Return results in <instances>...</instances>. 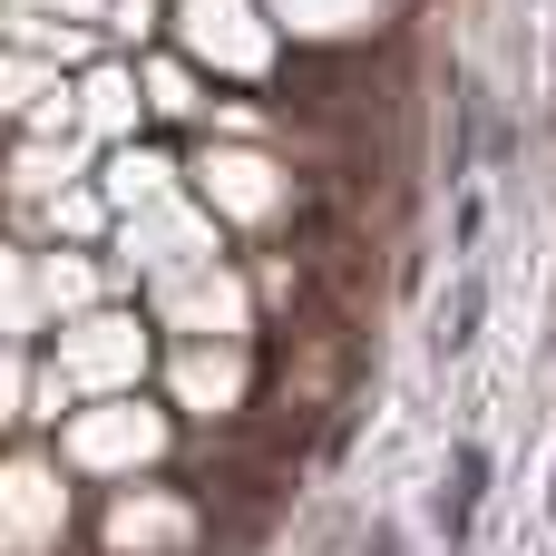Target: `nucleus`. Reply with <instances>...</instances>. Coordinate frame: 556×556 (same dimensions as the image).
Returning a JSON list of instances; mask_svg holds the SVG:
<instances>
[{"label": "nucleus", "instance_id": "nucleus-6", "mask_svg": "<svg viewBox=\"0 0 556 556\" xmlns=\"http://www.w3.org/2000/svg\"><path fill=\"white\" fill-rule=\"evenodd\" d=\"M59 450H68L78 469H108V459H156V450H166V420H147V401L127 391V401L78 410V420L59 430Z\"/></svg>", "mask_w": 556, "mask_h": 556}, {"label": "nucleus", "instance_id": "nucleus-16", "mask_svg": "<svg viewBox=\"0 0 556 556\" xmlns=\"http://www.w3.org/2000/svg\"><path fill=\"white\" fill-rule=\"evenodd\" d=\"M547 518H556V489H547Z\"/></svg>", "mask_w": 556, "mask_h": 556}, {"label": "nucleus", "instance_id": "nucleus-10", "mask_svg": "<svg viewBox=\"0 0 556 556\" xmlns=\"http://www.w3.org/2000/svg\"><path fill=\"white\" fill-rule=\"evenodd\" d=\"M137 88H147V108H156V117H205V88H195V68H176V59H147V68H137Z\"/></svg>", "mask_w": 556, "mask_h": 556}, {"label": "nucleus", "instance_id": "nucleus-11", "mask_svg": "<svg viewBox=\"0 0 556 556\" xmlns=\"http://www.w3.org/2000/svg\"><path fill=\"white\" fill-rule=\"evenodd\" d=\"M479 313H489V283L459 274V283L440 293V352H469V342H479Z\"/></svg>", "mask_w": 556, "mask_h": 556}, {"label": "nucleus", "instance_id": "nucleus-15", "mask_svg": "<svg viewBox=\"0 0 556 556\" xmlns=\"http://www.w3.org/2000/svg\"><path fill=\"white\" fill-rule=\"evenodd\" d=\"M362 556H401V538H391V528H371V547H362Z\"/></svg>", "mask_w": 556, "mask_h": 556}, {"label": "nucleus", "instance_id": "nucleus-2", "mask_svg": "<svg viewBox=\"0 0 556 556\" xmlns=\"http://www.w3.org/2000/svg\"><path fill=\"white\" fill-rule=\"evenodd\" d=\"M68 538V489L49 459H10L0 469V556H59Z\"/></svg>", "mask_w": 556, "mask_h": 556}, {"label": "nucleus", "instance_id": "nucleus-5", "mask_svg": "<svg viewBox=\"0 0 556 556\" xmlns=\"http://www.w3.org/2000/svg\"><path fill=\"white\" fill-rule=\"evenodd\" d=\"M176 39H186L195 59L235 68V78L274 68V29H264V10H254V0H176Z\"/></svg>", "mask_w": 556, "mask_h": 556}, {"label": "nucleus", "instance_id": "nucleus-8", "mask_svg": "<svg viewBox=\"0 0 556 556\" xmlns=\"http://www.w3.org/2000/svg\"><path fill=\"white\" fill-rule=\"evenodd\" d=\"M137 117H147L137 68H98V78H78V137H127Z\"/></svg>", "mask_w": 556, "mask_h": 556}, {"label": "nucleus", "instance_id": "nucleus-12", "mask_svg": "<svg viewBox=\"0 0 556 556\" xmlns=\"http://www.w3.org/2000/svg\"><path fill=\"white\" fill-rule=\"evenodd\" d=\"M479 479H489V450L469 440V450L450 459V489H440V528H450V538H459V528L479 518Z\"/></svg>", "mask_w": 556, "mask_h": 556}, {"label": "nucleus", "instance_id": "nucleus-9", "mask_svg": "<svg viewBox=\"0 0 556 556\" xmlns=\"http://www.w3.org/2000/svg\"><path fill=\"white\" fill-rule=\"evenodd\" d=\"M98 186H108V205H117V215H137V205H156V195H176V166H166L156 147H117Z\"/></svg>", "mask_w": 556, "mask_h": 556}, {"label": "nucleus", "instance_id": "nucleus-13", "mask_svg": "<svg viewBox=\"0 0 556 556\" xmlns=\"http://www.w3.org/2000/svg\"><path fill=\"white\" fill-rule=\"evenodd\" d=\"M39 88H49V68H39V59H0V117H29L20 98H39Z\"/></svg>", "mask_w": 556, "mask_h": 556}, {"label": "nucleus", "instance_id": "nucleus-14", "mask_svg": "<svg viewBox=\"0 0 556 556\" xmlns=\"http://www.w3.org/2000/svg\"><path fill=\"white\" fill-rule=\"evenodd\" d=\"M29 381H39V371H29V362H20V352L0 342V430H10V420L29 410Z\"/></svg>", "mask_w": 556, "mask_h": 556}, {"label": "nucleus", "instance_id": "nucleus-7", "mask_svg": "<svg viewBox=\"0 0 556 556\" xmlns=\"http://www.w3.org/2000/svg\"><path fill=\"white\" fill-rule=\"evenodd\" d=\"M244 381H254V362H244V342H195L186 362H176V401L195 410V420H235L244 410Z\"/></svg>", "mask_w": 556, "mask_h": 556}, {"label": "nucleus", "instance_id": "nucleus-1", "mask_svg": "<svg viewBox=\"0 0 556 556\" xmlns=\"http://www.w3.org/2000/svg\"><path fill=\"white\" fill-rule=\"evenodd\" d=\"M49 371H59L68 401H78V391H137V371H147V323H127V313H78V323L59 332Z\"/></svg>", "mask_w": 556, "mask_h": 556}, {"label": "nucleus", "instance_id": "nucleus-3", "mask_svg": "<svg viewBox=\"0 0 556 556\" xmlns=\"http://www.w3.org/2000/svg\"><path fill=\"white\" fill-rule=\"evenodd\" d=\"M205 508L176 489H117L108 498V556H195Z\"/></svg>", "mask_w": 556, "mask_h": 556}, {"label": "nucleus", "instance_id": "nucleus-4", "mask_svg": "<svg viewBox=\"0 0 556 556\" xmlns=\"http://www.w3.org/2000/svg\"><path fill=\"white\" fill-rule=\"evenodd\" d=\"M195 195H205V215L264 225V215L293 205V176H283L274 156H254V147H215V156H195Z\"/></svg>", "mask_w": 556, "mask_h": 556}]
</instances>
